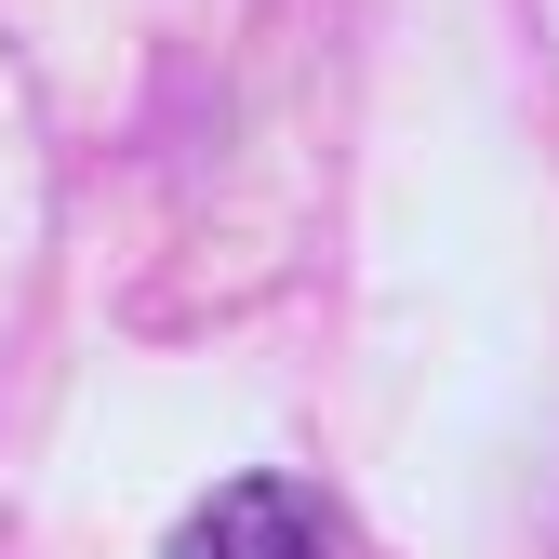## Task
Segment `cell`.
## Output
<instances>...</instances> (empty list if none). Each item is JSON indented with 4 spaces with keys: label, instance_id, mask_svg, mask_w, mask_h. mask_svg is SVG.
Instances as JSON below:
<instances>
[{
    "label": "cell",
    "instance_id": "obj_1",
    "mask_svg": "<svg viewBox=\"0 0 559 559\" xmlns=\"http://www.w3.org/2000/svg\"><path fill=\"white\" fill-rule=\"evenodd\" d=\"M174 559H320V520L280 493V479H240V493H214L174 533Z\"/></svg>",
    "mask_w": 559,
    "mask_h": 559
}]
</instances>
